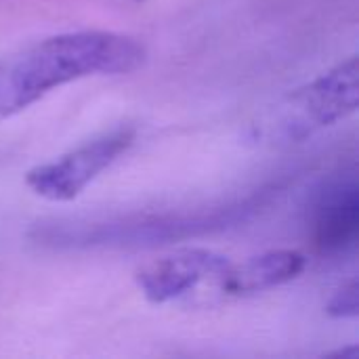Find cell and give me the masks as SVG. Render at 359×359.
I'll use <instances>...</instances> for the list:
<instances>
[{"mask_svg": "<svg viewBox=\"0 0 359 359\" xmlns=\"http://www.w3.org/2000/svg\"><path fill=\"white\" fill-rule=\"evenodd\" d=\"M145 46L116 32H72L0 57V122L50 90L86 76L130 74L145 63Z\"/></svg>", "mask_w": 359, "mask_h": 359, "instance_id": "1", "label": "cell"}, {"mask_svg": "<svg viewBox=\"0 0 359 359\" xmlns=\"http://www.w3.org/2000/svg\"><path fill=\"white\" fill-rule=\"evenodd\" d=\"M271 198V189L215 208L189 212L128 215L105 221H53L40 223L32 238L50 248H143L189 240L236 227L252 219Z\"/></svg>", "mask_w": 359, "mask_h": 359, "instance_id": "2", "label": "cell"}, {"mask_svg": "<svg viewBox=\"0 0 359 359\" xmlns=\"http://www.w3.org/2000/svg\"><path fill=\"white\" fill-rule=\"evenodd\" d=\"M359 107V63L349 57L313 82L292 90L276 109L271 128L276 137L301 141L311 133L337 124Z\"/></svg>", "mask_w": 359, "mask_h": 359, "instance_id": "3", "label": "cell"}, {"mask_svg": "<svg viewBox=\"0 0 359 359\" xmlns=\"http://www.w3.org/2000/svg\"><path fill=\"white\" fill-rule=\"evenodd\" d=\"M133 143V128H116L59 156L57 160L34 166L25 175V185L42 200L69 202L78 198L120 156H124Z\"/></svg>", "mask_w": 359, "mask_h": 359, "instance_id": "4", "label": "cell"}, {"mask_svg": "<svg viewBox=\"0 0 359 359\" xmlns=\"http://www.w3.org/2000/svg\"><path fill=\"white\" fill-rule=\"evenodd\" d=\"M231 263L229 257L210 248H181L141 267L135 280L149 303L166 305L204 290L212 294Z\"/></svg>", "mask_w": 359, "mask_h": 359, "instance_id": "5", "label": "cell"}, {"mask_svg": "<svg viewBox=\"0 0 359 359\" xmlns=\"http://www.w3.org/2000/svg\"><path fill=\"white\" fill-rule=\"evenodd\" d=\"M307 267V259L299 250H269L242 263H231L223 278L215 284L212 294L219 299L252 297L299 278Z\"/></svg>", "mask_w": 359, "mask_h": 359, "instance_id": "6", "label": "cell"}, {"mask_svg": "<svg viewBox=\"0 0 359 359\" xmlns=\"http://www.w3.org/2000/svg\"><path fill=\"white\" fill-rule=\"evenodd\" d=\"M359 229V189L355 179L328 185L313 212V242L320 252L347 250Z\"/></svg>", "mask_w": 359, "mask_h": 359, "instance_id": "7", "label": "cell"}, {"mask_svg": "<svg viewBox=\"0 0 359 359\" xmlns=\"http://www.w3.org/2000/svg\"><path fill=\"white\" fill-rule=\"evenodd\" d=\"M328 316L330 318H341V320H347V318H358L359 313V286L358 280H349L345 282L337 292L334 297L330 299L328 307H326Z\"/></svg>", "mask_w": 359, "mask_h": 359, "instance_id": "8", "label": "cell"}]
</instances>
